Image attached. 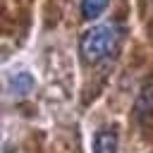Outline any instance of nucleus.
Masks as SVG:
<instances>
[{
  "instance_id": "nucleus-1",
  "label": "nucleus",
  "mask_w": 153,
  "mask_h": 153,
  "mask_svg": "<svg viewBox=\"0 0 153 153\" xmlns=\"http://www.w3.org/2000/svg\"><path fill=\"white\" fill-rule=\"evenodd\" d=\"M120 45V26L112 22L91 26L79 41V55L86 62H100L110 57Z\"/></svg>"
},
{
  "instance_id": "nucleus-2",
  "label": "nucleus",
  "mask_w": 153,
  "mask_h": 153,
  "mask_svg": "<svg viewBox=\"0 0 153 153\" xmlns=\"http://www.w3.org/2000/svg\"><path fill=\"white\" fill-rule=\"evenodd\" d=\"M120 139H117V129L105 127L100 131H96L93 136V153H117Z\"/></svg>"
},
{
  "instance_id": "nucleus-3",
  "label": "nucleus",
  "mask_w": 153,
  "mask_h": 153,
  "mask_svg": "<svg viewBox=\"0 0 153 153\" xmlns=\"http://www.w3.org/2000/svg\"><path fill=\"white\" fill-rule=\"evenodd\" d=\"M108 2H110V0H81V17H84L86 22L98 19V17L105 12Z\"/></svg>"
},
{
  "instance_id": "nucleus-4",
  "label": "nucleus",
  "mask_w": 153,
  "mask_h": 153,
  "mask_svg": "<svg viewBox=\"0 0 153 153\" xmlns=\"http://www.w3.org/2000/svg\"><path fill=\"white\" fill-rule=\"evenodd\" d=\"M31 88H33V76H31V74L22 72V74L14 76V81H12V91H14V93L24 96V93H29Z\"/></svg>"
}]
</instances>
